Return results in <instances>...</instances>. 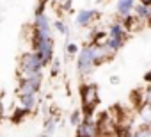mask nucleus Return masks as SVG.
<instances>
[{"label": "nucleus", "instance_id": "f257e3e1", "mask_svg": "<svg viewBox=\"0 0 151 137\" xmlns=\"http://www.w3.org/2000/svg\"><path fill=\"white\" fill-rule=\"evenodd\" d=\"M30 43H32V50L39 52L45 64L48 66L52 61H53V37L52 34H43L39 30H36L32 27V37H30Z\"/></svg>", "mask_w": 151, "mask_h": 137}, {"label": "nucleus", "instance_id": "f03ea898", "mask_svg": "<svg viewBox=\"0 0 151 137\" xmlns=\"http://www.w3.org/2000/svg\"><path fill=\"white\" fill-rule=\"evenodd\" d=\"M45 68H46V64H45L41 53L32 50V52H27L20 57L18 75H37V73H43Z\"/></svg>", "mask_w": 151, "mask_h": 137}, {"label": "nucleus", "instance_id": "7ed1b4c3", "mask_svg": "<svg viewBox=\"0 0 151 137\" xmlns=\"http://www.w3.org/2000/svg\"><path fill=\"white\" fill-rule=\"evenodd\" d=\"M94 66H96V61H94V45L89 43V45H86V46L80 48L77 68H78V73L80 75H87V73L93 71Z\"/></svg>", "mask_w": 151, "mask_h": 137}, {"label": "nucleus", "instance_id": "20e7f679", "mask_svg": "<svg viewBox=\"0 0 151 137\" xmlns=\"http://www.w3.org/2000/svg\"><path fill=\"white\" fill-rule=\"evenodd\" d=\"M41 86H43V73H37V75H20V79H18V93L39 94Z\"/></svg>", "mask_w": 151, "mask_h": 137}, {"label": "nucleus", "instance_id": "39448f33", "mask_svg": "<svg viewBox=\"0 0 151 137\" xmlns=\"http://www.w3.org/2000/svg\"><path fill=\"white\" fill-rule=\"evenodd\" d=\"M82 105H98V86L96 84H84L80 87Z\"/></svg>", "mask_w": 151, "mask_h": 137}, {"label": "nucleus", "instance_id": "423d86ee", "mask_svg": "<svg viewBox=\"0 0 151 137\" xmlns=\"http://www.w3.org/2000/svg\"><path fill=\"white\" fill-rule=\"evenodd\" d=\"M96 133H100V130H98V125L93 121V118H84L82 123L77 126V135H89V137H93Z\"/></svg>", "mask_w": 151, "mask_h": 137}, {"label": "nucleus", "instance_id": "0eeeda50", "mask_svg": "<svg viewBox=\"0 0 151 137\" xmlns=\"http://www.w3.org/2000/svg\"><path fill=\"white\" fill-rule=\"evenodd\" d=\"M98 16V11L94 9H82L80 13H77V16H75V23H77L78 27H87L91 25V22Z\"/></svg>", "mask_w": 151, "mask_h": 137}, {"label": "nucleus", "instance_id": "6e6552de", "mask_svg": "<svg viewBox=\"0 0 151 137\" xmlns=\"http://www.w3.org/2000/svg\"><path fill=\"white\" fill-rule=\"evenodd\" d=\"M18 103L25 109L34 110L37 107V94H34V93H18Z\"/></svg>", "mask_w": 151, "mask_h": 137}, {"label": "nucleus", "instance_id": "1a4fd4ad", "mask_svg": "<svg viewBox=\"0 0 151 137\" xmlns=\"http://www.w3.org/2000/svg\"><path fill=\"white\" fill-rule=\"evenodd\" d=\"M32 110L30 109H25V107H18V109H14L13 112H11V116H9V121L13 123V125H22L23 121H25V118L30 114Z\"/></svg>", "mask_w": 151, "mask_h": 137}, {"label": "nucleus", "instance_id": "9d476101", "mask_svg": "<svg viewBox=\"0 0 151 137\" xmlns=\"http://www.w3.org/2000/svg\"><path fill=\"white\" fill-rule=\"evenodd\" d=\"M57 125H59V119L55 116H48L43 125V135H53L57 132Z\"/></svg>", "mask_w": 151, "mask_h": 137}, {"label": "nucleus", "instance_id": "9b49d317", "mask_svg": "<svg viewBox=\"0 0 151 137\" xmlns=\"http://www.w3.org/2000/svg\"><path fill=\"white\" fill-rule=\"evenodd\" d=\"M133 7H135V0H117V4H116V9L121 16L130 14V11Z\"/></svg>", "mask_w": 151, "mask_h": 137}, {"label": "nucleus", "instance_id": "f8f14e48", "mask_svg": "<svg viewBox=\"0 0 151 137\" xmlns=\"http://www.w3.org/2000/svg\"><path fill=\"white\" fill-rule=\"evenodd\" d=\"M135 13H137V18L142 20V22L151 20V7L146 6V4H142V2H140L139 6H135Z\"/></svg>", "mask_w": 151, "mask_h": 137}, {"label": "nucleus", "instance_id": "ddd939ff", "mask_svg": "<svg viewBox=\"0 0 151 137\" xmlns=\"http://www.w3.org/2000/svg\"><path fill=\"white\" fill-rule=\"evenodd\" d=\"M123 39H124V37H112V36H109V37H107V41H103V43H105V45H107L114 53H116V52L123 46V43H124Z\"/></svg>", "mask_w": 151, "mask_h": 137}, {"label": "nucleus", "instance_id": "4468645a", "mask_svg": "<svg viewBox=\"0 0 151 137\" xmlns=\"http://www.w3.org/2000/svg\"><path fill=\"white\" fill-rule=\"evenodd\" d=\"M109 36H112V37H124V25H121V23H114V25H110V29H109Z\"/></svg>", "mask_w": 151, "mask_h": 137}, {"label": "nucleus", "instance_id": "2eb2a0df", "mask_svg": "<svg viewBox=\"0 0 151 137\" xmlns=\"http://www.w3.org/2000/svg\"><path fill=\"white\" fill-rule=\"evenodd\" d=\"M53 29L59 32V34H62V36H69V29H68V25H66V22H62V20H55L53 22Z\"/></svg>", "mask_w": 151, "mask_h": 137}, {"label": "nucleus", "instance_id": "dca6fc26", "mask_svg": "<svg viewBox=\"0 0 151 137\" xmlns=\"http://www.w3.org/2000/svg\"><path fill=\"white\" fill-rule=\"evenodd\" d=\"M82 119H84V112H82V110H73L71 116H69V123H71L73 126H78V125L82 123Z\"/></svg>", "mask_w": 151, "mask_h": 137}, {"label": "nucleus", "instance_id": "f3484780", "mask_svg": "<svg viewBox=\"0 0 151 137\" xmlns=\"http://www.w3.org/2000/svg\"><path fill=\"white\" fill-rule=\"evenodd\" d=\"M64 50H66V53H68L69 57H73V55H78V52H80L78 45H75V43H66Z\"/></svg>", "mask_w": 151, "mask_h": 137}, {"label": "nucleus", "instance_id": "a211bd4d", "mask_svg": "<svg viewBox=\"0 0 151 137\" xmlns=\"http://www.w3.org/2000/svg\"><path fill=\"white\" fill-rule=\"evenodd\" d=\"M50 68H52V70H50V75H52V77H57L59 71H60V61L53 57V61L50 62Z\"/></svg>", "mask_w": 151, "mask_h": 137}, {"label": "nucleus", "instance_id": "6ab92c4d", "mask_svg": "<svg viewBox=\"0 0 151 137\" xmlns=\"http://www.w3.org/2000/svg\"><path fill=\"white\" fill-rule=\"evenodd\" d=\"M123 18H124V23H123V25H124L126 29H132V25H133V18H132L130 14H126V16H123Z\"/></svg>", "mask_w": 151, "mask_h": 137}, {"label": "nucleus", "instance_id": "aec40b11", "mask_svg": "<svg viewBox=\"0 0 151 137\" xmlns=\"http://www.w3.org/2000/svg\"><path fill=\"white\" fill-rule=\"evenodd\" d=\"M6 118V107H4V102H2V94H0V121Z\"/></svg>", "mask_w": 151, "mask_h": 137}, {"label": "nucleus", "instance_id": "412c9836", "mask_svg": "<svg viewBox=\"0 0 151 137\" xmlns=\"http://www.w3.org/2000/svg\"><path fill=\"white\" fill-rule=\"evenodd\" d=\"M144 80H146L147 84H151V70H149V71H147V73L144 75Z\"/></svg>", "mask_w": 151, "mask_h": 137}, {"label": "nucleus", "instance_id": "4be33fe9", "mask_svg": "<svg viewBox=\"0 0 151 137\" xmlns=\"http://www.w3.org/2000/svg\"><path fill=\"white\" fill-rule=\"evenodd\" d=\"M146 102H147V105L151 107V89L147 91V94H146Z\"/></svg>", "mask_w": 151, "mask_h": 137}, {"label": "nucleus", "instance_id": "5701e85b", "mask_svg": "<svg viewBox=\"0 0 151 137\" xmlns=\"http://www.w3.org/2000/svg\"><path fill=\"white\" fill-rule=\"evenodd\" d=\"M110 82H112V84H117V82H119V79H117V77H112V79H110Z\"/></svg>", "mask_w": 151, "mask_h": 137}, {"label": "nucleus", "instance_id": "b1692460", "mask_svg": "<svg viewBox=\"0 0 151 137\" xmlns=\"http://www.w3.org/2000/svg\"><path fill=\"white\" fill-rule=\"evenodd\" d=\"M37 4H43V6H46V4H48V0H37Z\"/></svg>", "mask_w": 151, "mask_h": 137}, {"label": "nucleus", "instance_id": "393cba45", "mask_svg": "<svg viewBox=\"0 0 151 137\" xmlns=\"http://www.w3.org/2000/svg\"><path fill=\"white\" fill-rule=\"evenodd\" d=\"M142 4H146V6H151V0H140Z\"/></svg>", "mask_w": 151, "mask_h": 137}]
</instances>
